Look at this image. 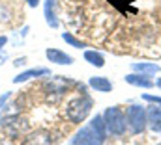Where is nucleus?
Instances as JSON below:
<instances>
[{
    "label": "nucleus",
    "instance_id": "1",
    "mask_svg": "<svg viewBox=\"0 0 161 145\" xmlns=\"http://www.w3.org/2000/svg\"><path fill=\"white\" fill-rule=\"evenodd\" d=\"M90 110H92V99L88 95H80L77 99L69 101V104L66 108V115L71 123H80L88 117Z\"/></svg>",
    "mask_w": 161,
    "mask_h": 145
},
{
    "label": "nucleus",
    "instance_id": "2",
    "mask_svg": "<svg viewBox=\"0 0 161 145\" xmlns=\"http://www.w3.org/2000/svg\"><path fill=\"white\" fill-rule=\"evenodd\" d=\"M103 119H105L107 132H111L113 136H122V134L125 132V127H127L125 113H124L118 106H111V108L105 110Z\"/></svg>",
    "mask_w": 161,
    "mask_h": 145
},
{
    "label": "nucleus",
    "instance_id": "3",
    "mask_svg": "<svg viewBox=\"0 0 161 145\" xmlns=\"http://www.w3.org/2000/svg\"><path fill=\"white\" fill-rule=\"evenodd\" d=\"M125 121H127V125H129V128H131L133 134H141L146 128V125H148V121H146V110L142 108V106H139V104L127 106L125 108Z\"/></svg>",
    "mask_w": 161,
    "mask_h": 145
},
{
    "label": "nucleus",
    "instance_id": "4",
    "mask_svg": "<svg viewBox=\"0 0 161 145\" xmlns=\"http://www.w3.org/2000/svg\"><path fill=\"white\" fill-rule=\"evenodd\" d=\"M105 142V136H101L99 132H96L90 125L84 127L82 130H79L73 138L71 145H103Z\"/></svg>",
    "mask_w": 161,
    "mask_h": 145
},
{
    "label": "nucleus",
    "instance_id": "5",
    "mask_svg": "<svg viewBox=\"0 0 161 145\" xmlns=\"http://www.w3.org/2000/svg\"><path fill=\"white\" fill-rule=\"evenodd\" d=\"M2 128L6 130V134L9 136H19L21 132L26 130V119L21 117V115H8V117H2Z\"/></svg>",
    "mask_w": 161,
    "mask_h": 145
},
{
    "label": "nucleus",
    "instance_id": "6",
    "mask_svg": "<svg viewBox=\"0 0 161 145\" xmlns=\"http://www.w3.org/2000/svg\"><path fill=\"white\" fill-rule=\"evenodd\" d=\"M45 56H47L49 62H53V63H56V65H71V63H73V58H71L69 54L58 50V48H47V50H45Z\"/></svg>",
    "mask_w": 161,
    "mask_h": 145
},
{
    "label": "nucleus",
    "instance_id": "7",
    "mask_svg": "<svg viewBox=\"0 0 161 145\" xmlns=\"http://www.w3.org/2000/svg\"><path fill=\"white\" fill-rule=\"evenodd\" d=\"M23 145H53L51 136L45 132V130H38V132H32L25 138Z\"/></svg>",
    "mask_w": 161,
    "mask_h": 145
},
{
    "label": "nucleus",
    "instance_id": "8",
    "mask_svg": "<svg viewBox=\"0 0 161 145\" xmlns=\"http://www.w3.org/2000/svg\"><path fill=\"white\" fill-rule=\"evenodd\" d=\"M51 71L47 69V67H38V69H28V71L21 72V74H17L15 78H13V84H23V82H26V80H30V78H38V76H49Z\"/></svg>",
    "mask_w": 161,
    "mask_h": 145
},
{
    "label": "nucleus",
    "instance_id": "9",
    "mask_svg": "<svg viewBox=\"0 0 161 145\" xmlns=\"http://www.w3.org/2000/svg\"><path fill=\"white\" fill-rule=\"evenodd\" d=\"M88 86H90L92 89L99 91V93H109V91L113 89V82H111L107 76H92V78L88 80Z\"/></svg>",
    "mask_w": 161,
    "mask_h": 145
},
{
    "label": "nucleus",
    "instance_id": "10",
    "mask_svg": "<svg viewBox=\"0 0 161 145\" xmlns=\"http://www.w3.org/2000/svg\"><path fill=\"white\" fill-rule=\"evenodd\" d=\"M146 121L154 132H161V106H152L146 110Z\"/></svg>",
    "mask_w": 161,
    "mask_h": 145
},
{
    "label": "nucleus",
    "instance_id": "11",
    "mask_svg": "<svg viewBox=\"0 0 161 145\" xmlns=\"http://www.w3.org/2000/svg\"><path fill=\"white\" fill-rule=\"evenodd\" d=\"M124 78H125L127 84L137 86V88H154V82H152L146 74H135V72H131V74H127V76H124Z\"/></svg>",
    "mask_w": 161,
    "mask_h": 145
},
{
    "label": "nucleus",
    "instance_id": "12",
    "mask_svg": "<svg viewBox=\"0 0 161 145\" xmlns=\"http://www.w3.org/2000/svg\"><path fill=\"white\" fill-rule=\"evenodd\" d=\"M45 21L51 28L58 26V19H56V0H45Z\"/></svg>",
    "mask_w": 161,
    "mask_h": 145
},
{
    "label": "nucleus",
    "instance_id": "13",
    "mask_svg": "<svg viewBox=\"0 0 161 145\" xmlns=\"http://www.w3.org/2000/svg\"><path fill=\"white\" fill-rule=\"evenodd\" d=\"M131 67H133V71H139L141 74H156V72H159V65L158 63H148V62H135V63H131Z\"/></svg>",
    "mask_w": 161,
    "mask_h": 145
},
{
    "label": "nucleus",
    "instance_id": "14",
    "mask_svg": "<svg viewBox=\"0 0 161 145\" xmlns=\"http://www.w3.org/2000/svg\"><path fill=\"white\" fill-rule=\"evenodd\" d=\"M84 60H86L90 65H94V67H103V65H105V58H103L99 52H96V50H86V52H84Z\"/></svg>",
    "mask_w": 161,
    "mask_h": 145
},
{
    "label": "nucleus",
    "instance_id": "15",
    "mask_svg": "<svg viewBox=\"0 0 161 145\" xmlns=\"http://www.w3.org/2000/svg\"><path fill=\"white\" fill-rule=\"evenodd\" d=\"M71 84L73 82L68 80V78H53V80L47 82V86L51 88V91H66V88L71 86Z\"/></svg>",
    "mask_w": 161,
    "mask_h": 145
},
{
    "label": "nucleus",
    "instance_id": "16",
    "mask_svg": "<svg viewBox=\"0 0 161 145\" xmlns=\"http://www.w3.org/2000/svg\"><path fill=\"white\" fill-rule=\"evenodd\" d=\"M62 39H64V41H66L68 45H71L73 48H84V47H86V45H84L82 41H79L77 37H73L71 34H68V32H64V34H62Z\"/></svg>",
    "mask_w": 161,
    "mask_h": 145
},
{
    "label": "nucleus",
    "instance_id": "17",
    "mask_svg": "<svg viewBox=\"0 0 161 145\" xmlns=\"http://www.w3.org/2000/svg\"><path fill=\"white\" fill-rule=\"evenodd\" d=\"M142 99H144V101H148V102H152V104H159V106H161V97L148 95V93H146V95H142Z\"/></svg>",
    "mask_w": 161,
    "mask_h": 145
},
{
    "label": "nucleus",
    "instance_id": "18",
    "mask_svg": "<svg viewBox=\"0 0 161 145\" xmlns=\"http://www.w3.org/2000/svg\"><path fill=\"white\" fill-rule=\"evenodd\" d=\"M9 97H11V93H9V91H8V93H4V95H0V108H4V102H6Z\"/></svg>",
    "mask_w": 161,
    "mask_h": 145
},
{
    "label": "nucleus",
    "instance_id": "19",
    "mask_svg": "<svg viewBox=\"0 0 161 145\" xmlns=\"http://www.w3.org/2000/svg\"><path fill=\"white\" fill-rule=\"evenodd\" d=\"M26 4H28L30 8H36V6L40 4V0H26Z\"/></svg>",
    "mask_w": 161,
    "mask_h": 145
},
{
    "label": "nucleus",
    "instance_id": "20",
    "mask_svg": "<svg viewBox=\"0 0 161 145\" xmlns=\"http://www.w3.org/2000/svg\"><path fill=\"white\" fill-rule=\"evenodd\" d=\"M6 43H8V37H6V36H2V37H0V50H2V47H4Z\"/></svg>",
    "mask_w": 161,
    "mask_h": 145
},
{
    "label": "nucleus",
    "instance_id": "21",
    "mask_svg": "<svg viewBox=\"0 0 161 145\" xmlns=\"http://www.w3.org/2000/svg\"><path fill=\"white\" fill-rule=\"evenodd\" d=\"M26 62V58H19V60H15V65H23Z\"/></svg>",
    "mask_w": 161,
    "mask_h": 145
},
{
    "label": "nucleus",
    "instance_id": "22",
    "mask_svg": "<svg viewBox=\"0 0 161 145\" xmlns=\"http://www.w3.org/2000/svg\"><path fill=\"white\" fill-rule=\"evenodd\" d=\"M156 86H158V88H161V78L158 80V82H156Z\"/></svg>",
    "mask_w": 161,
    "mask_h": 145
}]
</instances>
